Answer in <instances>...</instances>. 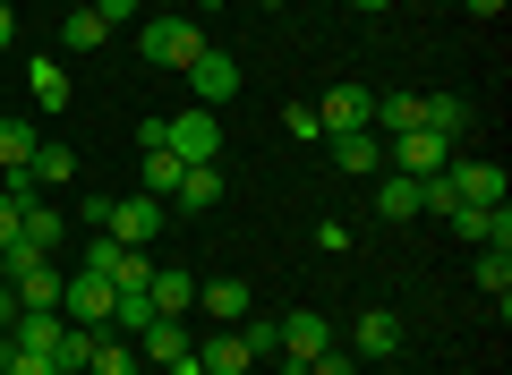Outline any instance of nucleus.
<instances>
[{
    "label": "nucleus",
    "instance_id": "nucleus-19",
    "mask_svg": "<svg viewBox=\"0 0 512 375\" xmlns=\"http://www.w3.org/2000/svg\"><path fill=\"white\" fill-rule=\"evenodd\" d=\"M376 214H384V222H419V179L376 171Z\"/></svg>",
    "mask_w": 512,
    "mask_h": 375
},
{
    "label": "nucleus",
    "instance_id": "nucleus-7",
    "mask_svg": "<svg viewBox=\"0 0 512 375\" xmlns=\"http://www.w3.org/2000/svg\"><path fill=\"white\" fill-rule=\"evenodd\" d=\"M188 94H197L205 111H222V103H231V94H239V60H231V52H214V43H205V52L188 60Z\"/></svg>",
    "mask_w": 512,
    "mask_h": 375
},
{
    "label": "nucleus",
    "instance_id": "nucleus-34",
    "mask_svg": "<svg viewBox=\"0 0 512 375\" xmlns=\"http://www.w3.org/2000/svg\"><path fill=\"white\" fill-rule=\"evenodd\" d=\"M9 324H18V290L0 282V333H9Z\"/></svg>",
    "mask_w": 512,
    "mask_h": 375
},
{
    "label": "nucleus",
    "instance_id": "nucleus-15",
    "mask_svg": "<svg viewBox=\"0 0 512 375\" xmlns=\"http://www.w3.org/2000/svg\"><path fill=\"white\" fill-rule=\"evenodd\" d=\"M197 316L205 324H239V316H256V299H248V282L222 273V282H197Z\"/></svg>",
    "mask_w": 512,
    "mask_h": 375
},
{
    "label": "nucleus",
    "instance_id": "nucleus-31",
    "mask_svg": "<svg viewBox=\"0 0 512 375\" xmlns=\"http://www.w3.org/2000/svg\"><path fill=\"white\" fill-rule=\"evenodd\" d=\"M18 214H26V197H18V188H0V248L18 239Z\"/></svg>",
    "mask_w": 512,
    "mask_h": 375
},
{
    "label": "nucleus",
    "instance_id": "nucleus-8",
    "mask_svg": "<svg viewBox=\"0 0 512 375\" xmlns=\"http://www.w3.org/2000/svg\"><path fill=\"white\" fill-rule=\"evenodd\" d=\"M444 222H453L461 248H512V214H504V205H453Z\"/></svg>",
    "mask_w": 512,
    "mask_h": 375
},
{
    "label": "nucleus",
    "instance_id": "nucleus-16",
    "mask_svg": "<svg viewBox=\"0 0 512 375\" xmlns=\"http://www.w3.org/2000/svg\"><path fill=\"white\" fill-rule=\"evenodd\" d=\"M419 128L444 137V145H461L470 137V103H461V94H419Z\"/></svg>",
    "mask_w": 512,
    "mask_h": 375
},
{
    "label": "nucleus",
    "instance_id": "nucleus-20",
    "mask_svg": "<svg viewBox=\"0 0 512 375\" xmlns=\"http://www.w3.org/2000/svg\"><path fill=\"white\" fill-rule=\"evenodd\" d=\"M86 375H146V358H137V341H111V333H94Z\"/></svg>",
    "mask_w": 512,
    "mask_h": 375
},
{
    "label": "nucleus",
    "instance_id": "nucleus-22",
    "mask_svg": "<svg viewBox=\"0 0 512 375\" xmlns=\"http://www.w3.org/2000/svg\"><path fill=\"white\" fill-rule=\"evenodd\" d=\"M367 128H376V137H402V128H419V94H376Z\"/></svg>",
    "mask_w": 512,
    "mask_h": 375
},
{
    "label": "nucleus",
    "instance_id": "nucleus-38",
    "mask_svg": "<svg viewBox=\"0 0 512 375\" xmlns=\"http://www.w3.org/2000/svg\"><path fill=\"white\" fill-rule=\"evenodd\" d=\"M256 9H291V0H256Z\"/></svg>",
    "mask_w": 512,
    "mask_h": 375
},
{
    "label": "nucleus",
    "instance_id": "nucleus-29",
    "mask_svg": "<svg viewBox=\"0 0 512 375\" xmlns=\"http://www.w3.org/2000/svg\"><path fill=\"white\" fill-rule=\"evenodd\" d=\"M137 9H146V0H94V18H103L111 35H120V26H137Z\"/></svg>",
    "mask_w": 512,
    "mask_h": 375
},
{
    "label": "nucleus",
    "instance_id": "nucleus-17",
    "mask_svg": "<svg viewBox=\"0 0 512 375\" xmlns=\"http://www.w3.org/2000/svg\"><path fill=\"white\" fill-rule=\"evenodd\" d=\"M146 299L163 307V316H197V273H188V265H154Z\"/></svg>",
    "mask_w": 512,
    "mask_h": 375
},
{
    "label": "nucleus",
    "instance_id": "nucleus-35",
    "mask_svg": "<svg viewBox=\"0 0 512 375\" xmlns=\"http://www.w3.org/2000/svg\"><path fill=\"white\" fill-rule=\"evenodd\" d=\"M214 9H231V0H180V18H214Z\"/></svg>",
    "mask_w": 512,
    "mask_h": 375
},
{
    "label": "nucleus",
    "instance_id": "nucleus-32",
    "mask_svg": "<svg viewBox=\"0 0 512 375\" xmlns=\"http://www.w3.org/2000/svg\"><path fill=\"white\" fill-rule=\"evenodd\" d=\"M316 248H325V256H350V222H316Z\"/></svg>",
    "mask_w": 512,
    "mask_h": 375
},
{
    "label": "nucleus",
    "instance_id": "nucleus-33",
    "mask_svg": "<svg viewBox=\"0 0 512 375\" xmlns=\"http://www.w3.org/2000/svg\"><path fill=\"white\" fill-rule=\"evenodd\" d=\"M9 43H18V9H9V0H0V52H9Z\"/></svg>",
    "mask_w": 512,
    "mask_h": 375
},
{
    "label": "nucleus",
    "instance_id": "nucleus-37",
    "mask_svg": "<svg viewBox=\"0 0 512 375\" xmlns=\"http://www.w3.org/2000/svg\"><path fill=\"white\" fill-rule=\"evenodd\" d=\"M350 9H359V18H384V9H393V0H350Z\"/></svg>",
    "mask_w": 512,
    "mask_h": 375
},
{
    "label": "nucleus",
    "instance_id": "nucleus-26",
    "mask_svg": "<svg viewBox=\"0 0 512 375\" xmlns=\"http://www.w3.org/2000/svg\"><path fill=\"white\" fill-rule=\"evenodd\" d=\"M180 179H188V162L171 154V145H146V197H171Z\"/></svg>",
    "mask_w": 512,
    "mask_h": 375
},
{
    "label": "nucleus",
    "instance_id": "nucleus-2",
    "mask_svg": "<svg viewBox=\"0 0 512 375\" xmlns=\"http://www.w3.org/2000/svg\"><path fill=\"white\" fill-rule=\"evenodd\" d=\"M111 307H120V290H111L103 273H86V265H77L69 282H60V316H69V324H86V333H111Z\"/></svg>",
    "mask_w": 512,
    "mask_h": 375
},
{
    "label": "nucleus",
    "instance_id": "nucleus-10",
    "mask_svg": "<svg viewBox=\"0 0 512 375\" xmlns=\"http://www.w3.org/2000/svg\"><path fill=\"white\" fill-rule=\"evenodd\" d=\"M325 154H333V171H350V179H376L384 171V137H376V128H342V137H325Z\"/></svg>",
    "mask_w": 512,
    "mask_h": 375
},
{
    "label": "nucleus",
    "instance_id": "nucleus-12",
    "mask_svg": "<svg viewBox=\"0 0 512 375\" xmlns=\"http://www.w3.org/2000/svg\"><path fill=\"white\" fill-rule=\"evenodd\" d=\"M197 367H205V375H248V367H256V350L239 341V324H214V333L197 341Z\"/></svg>",
    "mask_w": 512,
    "mask_h": 375
},
{
    "label": "nucleus",
    "instance_id": "nucleus-11",
    "mask_svg": "<svg viewBox=\"0 0 512 375\" xmlns=\"http://www.w3.org/2000/svg\"><path fill=\"white\" fill-rule=\"evenodd\" d=\"M188 350H197L188 316H154L146 333H137V358H146V367H171V358H188Z\"/></svg>",
    "mask_w": 512,
    "mask_h": 375
},
{
    "label": "nucleus",
    "instance_id": "nucleus-4",
    "mask_svg": "<svg viewBox=\"0 0 512 375\" xmlns=\"http://www.w3.org/2000/svg\"><path fill=\"white\" fill-rule=\"evenodd\" d=\"M316 350H333V324L316 316V307H291V316H282V350H274V367H282V375H308Z\"/></svg>",
    "mask_w": 512,
    "mask_h": 375
},
{
    "label": "nucleus",
    "instance_id": "nucleus-23",
    "mask_svg": "<svg viewBox=\"0 0 512 375\" xmlns=\"http://www.w3.org/2000/svg\"><path fill=\"white\" fill-rule=\"evenodd\" d=\"M35 145H43L35 120H0V171H26V162H35Z\"/></svg>",
    "mask_w": 512,
    "mask_h": 375
},
{
    "label": "nucleus",
    "instance_id": "nucleus-5",
    "mask_svg": "<svg viewBox=\"0 0 512 375\" xmlns=\"http://www.w3.org/2000/svg\"><path fill=\"white\" fill-rule=\"evenodd\" d=\"M120 248H146L154 256V239H163V197H111V222H103Z\"/></svg>",
    "mask_w": 512,
    "mask_h": 375
},
{
    "label": "nucleus",
    "instance_id": "nucleus-28",
    "mask_svg": "<svg viewBox=\"0 0 512 375\" xmlns=\"http://www.w3.org/2000/svg\"><path fill=\"white\" fill-rule=\"evenodd\" d=\"M282 128H291V145H325V120H316V103H291V111H282Z\"/></svg>",
    "mask_w": 512,
    "mask_h": 375
},
{
    "label": "nucleus",
    "instance_id": "nucleus-30",
    "mask_svg": "<svg viewBox=\"0 0 512 375\" xmlns=\"http://www.w3.org/2000/svg\"><path fill=\"white\" fill-rule=\"evenodd\" d=\"M308 375H359V358H350V350H316Z\"/></svg>",
    "mask_w": 512,
    "mask_h": 375
},
{
    "label": "nucleus",
    "instance_id": "nucleus-21",
    "mask_svg": "<svg viewBox=\"0 0 512 375\" xmlns=\"http://www.w3.org/2000/svg\"><path fill=\"white\" fill-rule=\"evenodd\" d=\"M214 197H222V162H188V179L171 188V205H188V214H205Z\"/></svg>",
    "mask_w": 512,
    "mask_h": 375
},
{
    "label": "nucleus",
    "instance_id": "nucleus-18",
    "mask_svg": "<svg viewBox=\"0 0 512 375\" xmlns=\"http://www.w3.org/2000/svg\"><path fill=\"white\" fill-rule=\"evenodd\" d=\"M26 94H35V111H69V69H60L52 52L26 60Z\"/></svg>",
    "mask_w": 512,
    "mask_h": 375
},
{
    "label": "nucleus",
    "instance_id": "nucleus-25",
    "mask_svg": "<svg viewBox=\"0 0 512 375\" xmlns=\"http://www.w3.org/2000/svg\"><path fill=\"white\" fill-rule=\"evenodd\" d=\"M60 43H69V52H103V43H111V26L94 18V9H69V18H60Z\"/></svg>",
    "mask_w": 512,
    "mask_h": 375
},
{
    "label": "nucleus",
    "instance_id": "nucleus-13",
    "mask_svg": "<svg viewBox=\"0 0 512 375\" xmlns=\"http://www.w3.org/2000/svg\"><path fill=\"white\" fill-rule=\"evenodd\" d=\"M367 111H376V94L367 86H325V103H316V120H325V137H342V128H367Z\"/></svg>",
    "mask_w": 512,
    "mask_h": 375
},
{
    "label": "nucleus",
    "instance_id": "nucleus-36",
    "mask_svg": "<svg viewBox=\"0 0 512 375\" xmlns=\"http://www.w3.org/2000/svg\"><path fill=\"white\" fill-rule=\"evenodd\" d=\"M470 18H504V0H470Z\"/></svg>",
    "mask_w": 512,
    "mask_h": 375
},
{
    "label": "nucleus",
    "instance_id": "nucleus-6",
    "mask_svg": "<svg viewBox=\"0 0 512 375\" xmlns=\"http://www.w3.org/2000/svg\"><path fill=\"white\" fill-rule=\"evenodd\" d=\"M436 179H444V197H453V205H504V171H495V162H461L453 154Z\"/></svg>",
    "mask_w": 512,
    "mask_h": 375
},
{
    "label": "nucleus",
    "instance_id": "nucleus-24",
    "mask_svg": "<svg viewBox=\"0 0 512 375\" xmlns=\"http://www.w3.org/2000/svg\"><path fill=\"white\" fill-rule=\"evenodd\" d=\"M26 171H35V188H69V179H77V154H69V145H52V137H43Z\"/></svg>",
    "mask_w": 512,
    "mask_h": 375
},
{
    "label": "nucleus",
    "instance_id": "nucleus-27",
    "mask_svg": "<svg viewBox=\"0 0 512 375\" xmlns=\"http://www.w3.org/2000/svg\"><path fill=\"white\" fill-rule=\"evenodd\" d=\"M478 290H487L495 307L512 299V248H478Z\"/></svg>",
    "mask_w": 512,
    "mask_h": 375
},
{
    "label": "nucleus",
    "instance_id": "nucleus-9",
    "mask_svg": "<svg viewBox=\"0 0 512 375\" xmlns=\"http://www.w3.org/2000/svg\"><path fill=\"white\" fill-rule=\"evenodd\" d=\"M9 248H35V256H60V248H69V214H60V205H26V214H18V239H9Z\"/></svg>",
    "mask_w": 512,
    "mask_h": 375
},
{
    "label": "nucleus",
    "instance_id": "nucleus-1",
    "mask_svg": "<svg viewBox=\"0 0 512 375\" xmlns=\"http://www.w3.org/2000/svg\"><path fill=\"white\" fill-rule=\"evenodd\" d=\"M137 52H146L154 69H180V77H188V60L205 52V26H197V18H180V9H163V18L137 26Z\"/></svg>",
    "mask_w": 512,
    "mask_h": 375
},
{
    "label": "nucleus",
    "instance_id": "nucleus-14",
    "mask_svg": "<svg viewBox=\"0 0 512 375\" xmlns=\"http://www.w3.org/2000/svg\"><path fill=\"white\" fill-rule=\"evenodd\" d=\"M350 358H402V316L393 307H367L359 333H350Z\"/></svg>",
    "mask_w": 512,
    "mask_h": 375
},
{
    "label": "nucleus",
    "instance_id": "nucleus-3",
    "mask_svg": "<svg viewBox=\"0 0 512 375\" xmlns=\"http://www.w3.org/2000/svg\"><path fill=\"white\" fill-rule=\"evenodd\" d=\"M163 145H171V154H180V162H222V111H205V103L171 111Z\"/></svg>",
    "mask_w": 512,
    "mask_h": 375
}]
</instances>
